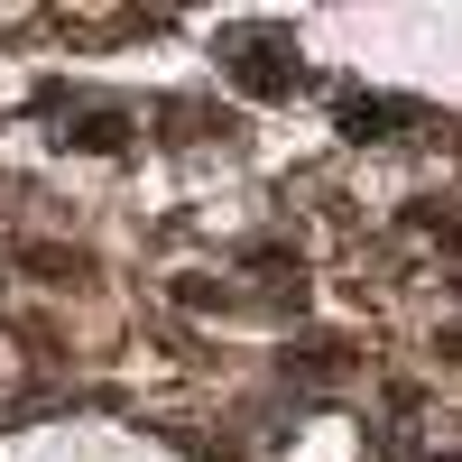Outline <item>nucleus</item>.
<instances>
[{"label": "nucleus", "mask_w": 462, "mask_h": 462, "mask_svg": "<svg viewBox=\"0 0 462 462\" xmlns=\"http://www.w3.org/2000/svg\"><path fill=\"white\" fill-rule=\"evenodd\" d=\"M222 65H231V84H241L250 102L296 93V37L287 28H231L222 37Z\"/></svg>", "instance_id": "nucleus-1"}, {"label": "nucleus", "mask_w": 462, "mask_h": 462, "mask_svg": "<svg viewBox=\"0 0 462 462\" xmlns=\"http://www.w3.org/2000/svg\"><path fill=\"white\" fill-rule=\"evenodd\" d=\"M333 121H342V139H398V121H407V102H389V93H342V111H333Z\"/></svg>", "instance_id": "nucleus-2"}, {"label": "nucleus", "mask_w": 462, "mask_h": 462, "mask_svg": "<svg viewBox=\"0 0 462 462\" xmlns=\"http://www.w3.org/2000/svg\"><path fill=\"white\" fill-rule=\"evenodd\" d=\"M342 361H352V342H342V333H305V342H287V379H333Z\"/></svg>", "instance_id": "nucleus-3"}, {"label": "nucleus", "mask_w": 462, "mask_h": 462, "mask_svg": "<svg viewBox=\"0 0 462 462\" xmlns=\"http://www.w3.org/2000/svg\"><path fill=\"white\" fill-rule=\"evenodd\" d=\"M19 268H28V278H47V287L93 278V259H84V250H56V241H28V250H19Z\"/></svg>", "instance_id": "nucleus-4"}, {"label": "nucleus", "mask_w": 462, "mask_h": 462, "mask_svg": "<svg viewBox=\"0 0 462 462\" xmlns=\"http://www.w3.org/2000/svg\"><path fill=\"white\" fill-rule=\"evenodd\" d=\"M65 148H93V158H111V148H130V121H121V111H84V121H65Z\"/></svg>", "instance_id": "nucleus-5"}, {"label": "nucleus", "mask_w": 462, "mask_h": 462, "mask_svg": "<svg viewBox=\"0 0 462 462\" xmlns=\"http://www.w3.org/2000/svg\"><path fill=\"white\" fill-rule=\"evenodd\" d=\"M176 305H185V315H213V305H231V287H213V278H176Z\"/></svg>", "instance_id": "nucleus-6"}, {"label": "nucleus", "mask_w": 462, "mask_h": 462, "mask_svg": "<svg viewBox=\"0 0 462 462\" xmlns=\"http://www.w3.org/2000/svg\"><path fill=\"white\" fill-rule=\"evenodd\" d=\"M435 352H444V361H453V370H462V333H444V342H435Z\"/></svg>", "instance_id": "nucleus-7"}, {"label": "nucleus", "mask_w": 462, "mask_h": 462, "mask_svg": "<svg viewBox=\"0 0 462 462\" xmlns=\"http://www.w3.org/2000/svg\"><path fill=\"white\" fill-rule=\"evenodd\" d=\"M416 462H462V453H416Z\"/></svg>", "instance_id": "nucleus-8"}, {"label": "nucleus", "mask_w": 462, "mask_h": 462, "mask_svg": "<svg viewBox=\"0 0 462 462\" xmlns=\"http://www.w3.org/2000/svg\"><path fill=\"white\" fill-rule=\"evenodd\" d=\"M453 296H462V278H453Z\"/></svg>", "instance_id": "nucleus-9"}]
</instances>
